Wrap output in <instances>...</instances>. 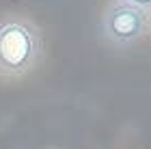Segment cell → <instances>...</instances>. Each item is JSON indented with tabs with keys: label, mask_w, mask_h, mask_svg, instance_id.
Instances as JSON below:
<instances>
[{
	"label": "cell",
	"mask_w": 151,
	"mask_h": 149,
	"mask_svg": "<svg viewBox=\"0 0 151 149\" xmlns=\"http://www.w3.org/2000/svg\"><path fill=\"white\" fill-rule=\"evenodd\" d=\"M123 2H127V4H132V6H138V9L142 11H151V0H123Z\"/></svg>",
	"instance_id": "3"
},
{
	"label": "cell",
	"mask_w": 151,
	"mask_h": 149,
	"mask_svg": "<svg viewBox=\"0 0 151 149\" xmlns=\"http://www.w3.org/2000/svg\"><path fill=\"white\" fill-rule=\"evenodd\" d=\"M149 13L123 0H112L101 15V32L112 45L125 48L145 37Z\"/></svg>",
	"instance_id": "2"
},
{
	"label": "cell",
	"mask_w": 151,
	"mask_h": 149,
	"mask_svg": "<svg viewBox=\"0 0 151 149\" xmlns=\"http://www.w3.org/2000/svg\"><path fill=\"white\" fill-rule=\"evenodd\" d=\"M41 52L43 39L30 19L6 17L0 22V76H24L37 65Z\"/></svg>",
	"instance_id": "1"
}]
</instances>
